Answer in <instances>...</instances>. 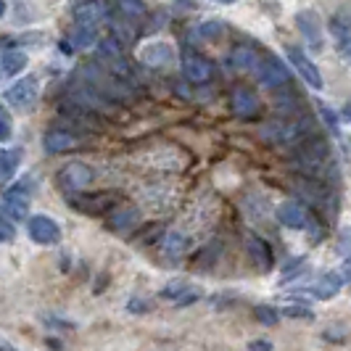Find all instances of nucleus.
<instances>
[{
    "mask_svg": "<svg viewBox=\"0 0 351 351\" xmlns=\"http://www.w3.org/2000/svg\"><path fill=\"white\" fill-rule=\"evenodd\" d=\"M74 24H85V27H98L101 21L108 19V3L106 0H77L71 8Z\"/></svg>",
    "mask_w": 351,
    "mask_h": 351,
    "instance_id": "nucleus-8",
    "label": "nucleus"
},
{
    "mask_svg": "<svg viewBox=\"0 0 351 351\" xmlns=\"http://www.w3.org/2000/svg\"><path fill=\"white\" fill-rule=\"evenodd\" d=\"M161 248H164V254H167V256L177 259V256H182V254H185L188 243H185V238H182V235H177V232H167V235H164V241H161Z\"/></svg>",
    "mask_w": 351,
    "mask_h": 351,
    "instance_id": "nucleus-25",
    "label": "nucleus"
},
{
    "mask_svg": "<svg viewBox=\"0 0 351 351\" xmlns=\"http://www.w3.org/2000/svg\"><path fill=\"white\" fill-rule=\"evenodd\" d=\"M111 204V195H80V198H71V206L80 211H88V214H98V211L108 209Z\"/></svg>",
    "mask_w": 351,
    "mask_h": 351,
    "instance_id": "nucleus-24",
    "label": "nucleus"
},
{
    "mask_svg": "<svg viewBox=\"0 0 351 351\" xmlns=\"http://www.w3.org/2000/svg\"><path fill=\"white\" fill-rule=\"evenodd\" d=\"M141 225V211L135 206H119L108 214V228L122 232V230H132Z\"/></svg>",
    "mask_w": 351,
    "mask_h": 351,
    "instance_id": "nucleus-18",
    "label": "nucleus"
},
{
    "mask_svg": "<svg viewBox=\"0 0 351 351\" xmlns=\"http://www.w3.org/2000/svg\"><path fill=\"white\" fill-rule=\"evenodd\" d=\"M201 32H204L206 37H214V35H219V32H222V27H219V24H204V27H201Z\"/></svg>",
    "mask_w": 351,
    "mask_h": 351,
    "instance_id": "nucleus-32",
    "label": "nucleus"
},
{
    "mask_svg": "<svg viewBox=\"0 0 351 351\" xmlns=\"http://www.w3.org/2000/svg\"><path fill=\"white\" fill-rule=\"evenodd\" d=\"M217 3H225V5H232V3H235V0H217Z\"/></svg>",
    "mask_w": 351,
    "mask_h": 351,
    "instance_id": "nucleus-36",
    "label": "nucleus"
},
{
    "mask_svg": "<svg viewBox=\"0 0 351 351\" xmlns=\"http://www.w3.org/2000/svg\"><path fill=\"white\" fill-rule=\"evenodd\" d=\"M248 256L254 259V264L262 269V272H269L272 269V251H269V246L264 243L262 238H256V235H251L248 238Z\"/></svg>",
    "mask_w": 351,
    "mask_h": 351,
    "instance_id": "nucleus-21",
    "label": "nucleus"
},
{
    "mask_svg": "<svg viewBox=\"0 0 351 351\" xmlns=\"http://www.w3.org/2000/svg\"><path fill=\"white\" fill-rule=\"evenodd\" d=\"M14 219L11 217H3V222H0V235H3V243H11L14 241V225H11Z\"/></svg>",
    "mask_w": 351,
    "mask_h": 351,
    "instance_id": "nucleus-29",
    "label": "nucleus"
},
{
    "mask_svg": "<svg viewBox=\"0 0 351 351\" xmlns=\"http://www.w3.org/2000/svg\"><path fill=\"white\" fill-rule=\"evenodd\" d=\"M230 108H232V114L235 117H241V119H251V117H256L259 114V98H256V93L248 88H238L232 90V95H230Z\"/></svg>",
    "mask_w": 351,
    "mask_h": 351,
    "instance_id": "nucleus-12",
    "label": "nucleus"
},
{
    "mask_svg": "<svg viewBox=\"0 0 351 351\" xmlns=\"http://www.w3.org/2000/svg\"><path fill=\"white\" fill-rule=\"evenodd\" d=\"M141 61L148 69H167L175 61V48L169 43H148L141 51Z\"/></svg>",
    "mask_w": 351,
    "mask_h": 351,
    "instance_id": "nucleus-11",
    "label": "nucleus"
},
{
    "mask_svg": "<svg viewBox=\"0 0 351 351\" xmlns=\"http://www.w3.org/2000/svg\"><path fill=\"white\" fill-rule=\"evenodd\" d=\"M322 117H325V122L330 124L333 130H338V117H335L330 108H325V106H322Z\"/></svg>",
    "mask_w": 351,
    "mask_h": 351,
    "instance_id": "nucleus-31",
    "label": "nucleus"
},
{
    "mask_svg": "<svg viewBox=\"0 0 351 351\" xmlns=\"http://www.w3.org/2000/svg\"><path fill=\"white\" fill-rule=\"evenodd\" d=\"M254 315H256V319L264 322V325H275V322L280 319V315H278L272 306H256V309H254Z\"/></svg>",
    "mask_w": 351,
    "mask_h": 351,
    "instance_id": "nucleus-27",
    "label": "nucleus"
},
{
    "mask_svg": "<svg viewBox=\"0 0 351 351\" xmlns=\"http://www.w3.org/2000/svg\"><path fill=\"white\" fill-rule=\"evenodd\" d=\"M259 64H262V58L254 53V48H248V45H238V48H232L230 53V66H235V69L241 71H256L259 69Z\"/></svg>",
    "mask_w": 351,
    "mask_h": 351,
    "instance_id": "nucleus-20",
    "label": "nucleus"
},
{
    "mask_svg": "<svg viewBox=\"0 0 351 351\" xmlns=\"http://www.w3.org/2000/svg\"><path fill=\"white\" fill-rule=\"evenodd\" d=\"M182 77L191 85H206L214 77V66H211L209 58H204L201 53L185 51V56H182Z\"/></svg>",
    "mask_w": 351,
    "mask_h": 351,
    "instance_id": "nucleus-6",
    "label": "nucleus"
},
{
    "mask_svg": "<svg viewBox=\"0 0 351 351\" xmlns=\"http://www.w3.org/2000/svg\"><path fill=\"white\" fill-rule=\"evenodd\" d=\"M293 161H296L299 172H304L306 177H315V180L330 182V185L338 180V169H335L333 154H330L328 143L322 141V138H317L315 132L306 135L304 141L296 143Z\"/></svg>",
    "mask_w": 351,
    "mask_h": 351,
    "instance_id": "nucleus-1",
    "label": "nucleus"
},
{
    "mask_svg": "<svg viewBox=\"0 0 351 351\" xmlns=\"http://www.w3.org/2000/svg\"><path fill=\"white\" fill-rule=\"evenodd\" d=\"M285 56H288V61L293 64L296 74H299L309 88L322 90V85H325V82H322V74H319V69L315 66V61H312L306 53L301 51V48H296V45H285Z\"/></svg>",
    "mask_w": 351,
    "mask_h": 351,
    "instance_id": "nucleus-5",
    "label": "nucleus"
},
{
    "mask_svg": "<svg viewBox=\"0 0 351 351\" xmlns=\"http://www.w3.org/2000/svg\"><path fill=\"white\" fill-rule=\"evenodd\" d=\"M95 45V27H85V24H74V29L69 32L66 43H61V51H74V48H90Z\"/></svg>",
    "mask_w": 351,
    "mask_h": 351,
    "instance_id": "nucleus-19",
    "label": "nucleus"
},
{
    "mask_svg": "<svg viewBox=\"0 0 351 351\" xmlns=\"http://www.w3.org/2000/svg\"><path fill=\"white\" fill-rule=\"evenodd\" d=\"M341 119H343V122H351V104L343 106V111H341Z\"/></svg>",
    "mask_w": 351,
    "mask_h": 351,
    "instance_id": "nucleus-34",
    "label": "nucleus"
},
{
    "mask_svg": "<svg viewBox=\"0 0 351 351\" xmlns=\"http://www.w3.org/2000/svg\"><path fill=\"white\" fill-rule=\"evenodd\" d=\"M278 219H280V225L291 230H306L312 225V214L301 206L299 201H285L278 206Z\"/></svg>",
    "mask_w": 351,
    "mask_h": 351,
    "instance_id": "nucleus-10",
    "label": "nucleus"
},
{
    "mask_svg": "<svg viewBox=\"0 0 351 351\" xmlns=\"http://www.w3.org/2000/svg\"><path fill=\"white\" fill-rule=\"evenodd\" d=\"M248 349H264V351H269V349H272V343H267V341H251V343H248Z\"/></svg>",
    "mask_w": 351,
    "mask_h": 351,
    "instance_id": "nucleus-33",
    "label": "nucleus"
},
{
    "mask_svg": "<svg viewBox=\"0 0 351 351\" xmlns=\"http://www.w3.org/2000/svg\"><path fill=\"white\" fill-rule=\"evenodd\" d=\"M117 5H119V14L127 16L130 21H138V19L145 16V3L143 0H117Z\"/></svg>",
    "mask_w": 351,
    "mask_h": 351,
    "instance_id": "nucleus-26",
    "label": "nucleus"
},
{
    "mask_svg": "<svg viewBox=\"0 0 351 351\" xmlns=\"http://www.w3.org/2000/svg\"><path fill=\"white\" fill-rule=\"evenodd\" d=\"M330 32L335 37V45L341 48V51H351V8H343V11H338L330 21Z\"/></svg>",
    "mask_w": 351,
    "mask_h": 351,
    "instance_id": "nucleus-16",
    "label": "nucleus"
},
{
    "mask_svg": "<svg viewBox=\"0 0 351 351\" xmlns=\"http://www.w3.org/2000/svg\"><path fill=\"white\" fill-rule=\"evenodd\" d=\"M21 156H24L21 148H3V154H0V180L3 182H8L14 177V172L21 164Z\"/></svg>",
    "mask_w": 351,
    "mask_h": 351,
    "instance_id": "nucleus-23",
    "label": "nucleus"
},
{
    "mask_svg": "<svg viewBox=\"0 0 351 351\" xmlns=\"http://www.w3.org/2000/svg\"><path fill=\"white\" fill-rule=\"evenodd\" d=\"M90 182H93V169L82 161H71L66 164L58 175H56V185L64 191V193H80L85 191Z\"/></svg>",
    "mask_w": 351,
    "mask_h": 351,
    "instance_id": "nucleus-4",
    "label": "nucleus"
},
{
    "mask_svg": "<svg viewBox=\"0 0 351 351\" xmlns=\"http://www.w3.org/2000/svg\"><path fill=\"white\" fill-rule=\"evenodd\" d=\"M256 74H259V80L267 88H282V85L291 82V74H288V69L282 66V61H278V58H262Z\"/></svg>",
    "mask_w": 351,
    "mask_h": 351,
    "instance_id": "nucleus-13",
    "label": "nucleus"
},
{
    "mask_svg": "<svg viewBox=\"0 0 351 351\" xmlns=\"http://www.w3.org/2000/svg\"><path fill=\"white\" fill-rule=\"evenodd\" d=\"M161 299L172 301L177 306H188V304H193V301L201 299V288L188 280H172L169 285H164Z\"/></svg>",
    "mask_w": 351,
    "mask_h": 351,
    "instance_id": "nucleus-9",
    "label": "nucleus"
},
{
    "mask_svg": "<svg viewBox=\"0 0 351 351\" xmlns=\"http://www.w3.org/2000/svg\"><path fill=\"white\" fill-rule=\"evenodd\" d=\"M343 269H346V272H343V275H346V280L351 282V262H346V267H343Z\"/></svg>",
    "mask_w": 351,
    "mask_h": 351,
    "instance_id": "nucleus-35",
    "label": "nucleus"
},
{
    "mask_svg": "<svg viewBox=\"0 0 351 351\" xmlns=\"http://www.w3.org/2000/svg\"><path fill=\"white\" fill-rule=\"evenodd\" d=\"M29 64L27 53L24 51H14V48H5L3 58H0V69H3V77H16L21 74V69Z\"/></svg>",
    "mask_w": 351,
    "mask_h": 351,
    "instance_id": "nucleus-22",
    "label": "nucleus"
},
{
    "mask_svg": "<svg viewBox=\"0 0 351 351\" xmlns=\"http://www.w3.org/2000/svg\"><path fill=\"white\" fill-rule=\"evenodd\" d=\"M282 315L285 317H301V319H312V317H315L306 306H285V309H282Z\"/></svg>",
    "mask_w": 351,
    "mask_h": 351,
    "instance_id": "nucleus-30",
    "label": "nucleus"
},
{
    "mask_svg": "<svg viewBox=\"0 0 351 351\" xmlns=\"http://www.w3.org/2000/svg\"><path fill=\"white\" fill-rule=\"evenodd\" d=\"M8 108H11L8 104L0 108V124H3V143H8V138H11V111H8Z\"/></svg>",
    "mask_w": 351,
    "mask_h": 351,
    "instance_id": "nucleus-28",
    "label": "nucleus"
},
{
    "mask_svg": "<svg viewBox=\"0 0 351 351\" xmlns=\"http://www.w3.org/2000/svg\"><path fill=\"white\" fill-rule=\"evenodd\" d=\"M296 27L312 48H317V51L322 48V27H319V19H317L315 11H299L296 14Z\"/></svg>",
    "mask_w": 351,
    "mask_h": 351,
    "instance_id": "nucleus-14",
    "label": "nucleus"
},
{
    "mask_svg": "<svg viewBox=\"0 0 351 351\" xmlns=\"http://www.w3.org/2000/svg\"><path fill=\"white\" fill-rule=\"evenodd\" d=\"M43 145H45L48 154H64V151H69V148L77 145V135L69 132V130H64V127H53V130L45 132Z\"/></svg>",
    "mask_w": 351,
    "mask_h": 351,
    "instance_id": "nucleus-15",
    "label": "nucleus"
},
{
    "mask_svg": "<svg viewBox=\"0 0 351 351\" xmlns=\"http://www.w3.org/2000/svg\"><path fill=\"white\" fill-rule=\"evenodd\" d=\"M32 177H21L19 182L8 185L3 191V201H0V209H3V217H11L14 222H21L29 211V204H32Z\"/></svg>",
    "mask_w": 351,
    "mask_h": 351,
    "instance_id": "nucleus-2",
    "label": "nucleus"
},
{
    "mask_svg": "<svg viewBox=\"0 0 351 351\" xmlns=\"http://www.w3.org/2000/svg\"><path fill=\"white\" fill-rule=\"evenodd\" d=\"M27 232H29V238H32L35 243H40V246H56V243L61 241V228L56 225V219H51L48 214H35V217H29Z\"/></svg>",
    "mask_w": 351,
    "mask_h": 351,
    "instance_id": "nucleus-7",
    "label": "nucleus"
},
{
    "mask_svg": "<svg viewBox=\"0 0 351 351\" xmlns=\"http://www.w3.org/2000/svg\"><path fill=\"white\" fill-rule=\"evenodd\" d=\"M37 95H40V77L37 74H27V77H21L19 82H14L11 88L3 93V101L11 108L29 111L35 106Z\"/></svg>",
    "mask_w": 351,
    "mask_h": 351,
    "instance_id": "nucleus-3",
    "label": "nucleus"
},
{
    "mask_svg": "<svg viewBox=\"0 0 351 351\" xmlns=\"http://www.w3.org/2000/svg\"><path fill=\"white\" fill-rule=\"evenodd\" d=\"M341 288H343V278H341L338 272H325V275H319L317 282L312 285V293H315L319 301H330L341 293Z\"/></svg>",
    "mask_w": 351,
    "mask_h": 351,
    "instance_id": "nucleus-17",
    "label": "nucleus"
}]
</instances>
